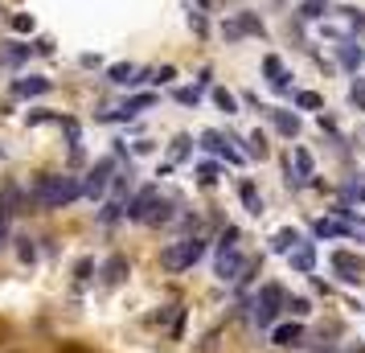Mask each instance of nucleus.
Here are the masks:
<instances>
[{
    "mask_svg": "<svg viewBox=\"0 0 365 353\" xmlns=\"http://www.w3.org/2000/svg\"><path fill=\"white\" fill-rule=\"evenodd\" d=\"M111 169H115V160H99V165L90 169V177H86V197H103V189H107V181H111Z\"/></svg>",
    "mask_w": 365,
    "mask_h": 353,
    "instance_id": "0eeeda50",
    "label": "nucleus"
},
{
    "mask_svg": "<svg viewBox=\"0 0 365 353\" xmlns=\"http://www.w3.org/2000/svg\"><path fill=\"white\" fill-rule=\"evenodd\" d=\"M288 313H292V317H308L312 308H308V300H304V296H296V300H288Z\"/></svg>",
    "mask_w": 365,
    "mask_h": 353,
    "instance_id": "c756f323",
    "label": "nucleus"
},
{
    "mask_svg": "<svg viewBox=\"0 0 365 353\" xmlns=\"http://www.w3.org/2000/svg\"><path fill=\"white\" fill-rule=\"evenodd\" d=\"M316 234H320V239H349L353 226H345V222H337V218H320V222H316Z\"/></svg>",
    "mask_w": 365,
    "mask_h": 353,
    "instance_id": "ddd939ff",
    "label": "nucleus"
},
{
    "mask_svg": "<svg viewBox=\"0 0 365 353\" xmlns=\"http://www.w3.org/2000/svg\"><path fill=\"white\" fill-rule=\"evenodd\" d=\"M333 271H337L341 280L357 284V280H365V259L353 255V251H333Z\"/></svg>",
    "mask_w": 365,
    "mask_h": 353,
    "instance_id": "20e7f679",
    "label": "nucleus"
},
{
    "mask_svg": "<svg viewBox=\"0 0 365 353\" xmlns=\"http://www.w3.org/2000/svg\"><path fill=\"white\" fill-rule=\"evenodd\" d=\"M292 165H296V181L312 177V156H308L304 148H296V152H292Z\"/></svg>",
    "mask_w": 365,
    "mask_h": 353,
    "instance_id": "dca6fc26",
    "label": "nucleus"
},
{
    "mask_svg": "<svg viewBox=\"0 0 365 353\" xmlns=\"http://www.w3.org/2000/svg\"><path fill=\"white\" fill-rule=\"evenodd\" d=\"M185 152H189V140H185V136H181V140H177V148H173V160H181V156H185Z\"/></svg>",
    "mask_w": 365,
    "mask_h": 353,
    "instance_id": "72a5a7b5",
    "label": "nucleus"
},
{
    "mask_svg": "<svg viewBox=\"0 0 365 353\" xmlns=\"http://www.w3.org/2000/svg\"><path fill=\"white\" fill-rule=\"evenodd\" d=\"M271 115H275V127H279L284 136H296V132H300V119H296V115H288V111H271Z\"/></svg>",
    "mask_w": 365,
    "mask_h": 353,
    "instance_id": "a211bd4d",
    "label": "nucleus"
},
{
    "mask_svg": "<svg viewBox=\"0 0 365 353\" xmlns=\"http://www.w3.org/2000/svg\"><path fill=\"white\" fill-rule=\"evenodd\" d=\"M349 99H353V107H357V111H365V82H362V78L349 86Z\"/></svg>",
    "mask_w": 365,
    "mask_h": 353,
    "instance_id": "cd10ccee",
    "label": "nucleus"
},
{
    "mask_svg": "<svg viewBox=\"0 0 365 353\" xmlns=\"http://www.w3.org/2000/svg\"><path fill=\"white\" fill-rule=\"evenodd\" d=\"M201 144H205V148H210V152H222V156H226V160H230V165H238V160H242V156H238V152H230V148H226V140H222V136H218V132H205V136H201Z\"/></svg>",
    "mask_w": 365,
    "mask_h": 353,
    "instance_id": "4468645a",
    "label": "nucleus"
},
{
    "mask_svg": "<svg viewBox=\"0 0 365 353\" xmlns=\"http://www.w3.org/2000/svg\"><path fill=\"white\" fill-rule=\"evenodd\" d=\"M12 29H16V33H33V16H29V12H16V16H12Z\"/></svg>",
    "mask_w": 365,
    "mask_h": 353,
    "instance_id": "c85d7f7f",
    "label": "nucleus"
},
{
    "mask_svg": "<svg viewBox=\"0 0 365 353\" xmlns=\"http://www.w3.org/2000/svg\"><path fill=\"white\" fill-rule=\"evenodd\" d=\"M238 29H247V33H263V21H255V16H242V25Z\"/></svg>",
    "mask_w": 365,
    "mask_h": 353,
    "instance_id": "2f4dec72",
    "label": "nucleus"
},
{
    "mask_svg": "<svg viewBox=\"0 0 365 353\" xmlns=\"http://www.w3.org/2000/svg\"><path fill=\"white\" fill-rule=\"evenodd\" d=\"M271 345L296 350V345H304V329L300 325H279V329H271Z\"/></svg>",
    "mask_w": 365,
    "mask_h": 353,
    "instance_id": "6e6552de",
    "label": "nucleus"
},
{
    "mask_svg": "<svg viewBox=\"0 0 365 353\" xmlns=\"http://www.w3.org/2000/svg\"><path fill=\"white\" fill-rule=\"evenodd\" d=\"M238 197H242V206H247V214H263V197H259V189H255V181L251 177H242L238 181Z\"/></svg>",
    "mask_w": 365,
    "mask_h": 353,
    "instance_id": "1a4fd4ad",
    "label": "nucleus"
},
{
    "mask_svg": "<svg viewBox=\"0 0 365 353\" xmlns=\"http://www.w3.org/2000/svg\"><path fill=\"white\" fill-rule=\"evenodd\" d=\"M341 62H345L349 70H357V66L365 62V53L357 49V45H341Z\"/></svg>",
    "mask_w": 365,
    "mask_h": 353,
    "instance_id": "5701e85b",
    "label": "nucleus"
},
{
    "mask_svg": "<svg viewBox=\"0 0 365 353\" xmlns=\"http://www.w3.org/2000/svg\"><path fill=\"white\" fill-rule=\"evenodd\" d=\"M168 218H173V206L168 202H156L152 214H148V222H168Z\"/></svg>",
    "mask_w": 365,
    "mask_h": 353,
    "instance_id": "a878e982",
    "label": "nucleus"
},
{
    "mask_svg": "<svg viewBox=\"0 0 365 353\" xmlns=\"http://www.w3.org/2000/svg\"><path fill=\"white\" fill-rule=\"evenodd\" d=\"M312 353H333V345H329V341H325V350H312Z\"/></svg>",
    "mask_w": 365,
    "mask_h": 353,
    "instance_id": "f704fd0d",
    "label": "nucleus"
},
{
    "mask_svg": "<svg viewBox=\"0 0 365 353\" xmlns=\"http://www.w3.org/2000/svg\"><path fill=\"white\" fill-rule=\"evenodd\" d=\"M160 202V193L148 185V189H140L136 197H131V206H127V218H136V222H148V214H152V206Z\"/></svg>",
    "mask_w": 365,
    "mask_h": 353,
    "instance_id": "423d86ee",
    "label": "nucleus"
},
{
    "mask_svg": "<svg viewBox=\"0 0 365 353\" xmlns=\"http://www.w3.org/2000/svg\"><path fill=\"white\" fill-rule=\"evenodd\" d=\"M16 243H21V247H16V255H21L25 263H33V259H37V251H33V243H29V239H16Z\"/></svg>",
    "mask_w": 365,
    "mask_h": 353,
    "instance_id": "7c9ffc66",
    "label": "nucleus"
},
{
    "mask_svg": "<svg viewBox=\"0 0 365 353\" xmlns=\"http://www.w3.org/2000/svg\"><path fill=\"white\" fill-rule=\"evenodd\" d=\"M320 103H325V99H320L316 90H300V95H296V107H300V111H316Z\"/></svg>",
    "mask_w": 365,
    "mask_h": 353,
    "instance_id": "412c9836",
    "label": "nucleus"
},
{
    "mask_svg": "<svg viewBox=\"0 0 365 353\" xmlns=\"http://www.w3.org/2000/svg\"><path fill=\"white\" fill-rule=\"evenodd\" d=\"M263 74L271 78V86H275V90H288V74H284V62H279L275 53H271V58H263Z\"/></svg>",
    "mask_w": 365,
    "mask_h": 353,
    "instance_id": "f8f14e48",
    "label": "nucleus"
},
{
    "mask_svg": "<svg viewBox=\"0 0 365 353\" xmlns=\"http://www.w3.org/2000/svg\"><path fill=\"white\" fill-rule=\"evenodd\" d=\"M173 74H177V70H173V66H160V70H156V74H152V78H156V82H173Z\"/></svg>",
    "mask_w": 365,
    "mask_h": 353,
    "instance_id": "473e14b6",
    "label": "nucleus"
},
{
    "mask_svg": "<svg viewBox=\"0 0 365 353\" xmlns=\"http://www.w3.org/2000/svg\"><path fill=\"white\" fill-rule=\"evenodd\" d=\"M279 308H288L284 288H279V284H263V292H259V300H255V325H259V329H271V321H275Z\"/></svg>",
    "mask_w": 365,
    "mask_h": 353,
    "instance_id": "7ed1b4c3",
    "label": "nucleus"
},
{
    "mask_svg": "<svg viewBox=\"0 0 365 353\" xmlns=\"http://www.w3.org/2000/svg\"><path fill=\"white\" fill-rule=\"evenodd\" d=\"M247 263H251V259H242L234 247H222V251H218V276H222V280H242Z\"/></svg>",
    "mask_w": 365,
    "mask_h": 353,
    "instance_id": "39448f33",
    "label": "nucleus"
},
{
    "mask_svg": "<svg viewBox=\"0 0 365 353\" xmlns=\"http://www.w3.org/2000/svg\"><path fill=\"white\" fill-rule=\"evenodd\" d=\"M271 247L284 251V255H292V247H300V234H296V230H279V234L271 239Z\"/></svg>",
    "mask_w": 365,
    "mask_h": 353,
    "instance_id": "f3484780",
    "label": "nucleus"
},
{
    "mask_svg": "<svg viewBox=\"0 0 365 353\" xmlns=\"http://www.w3.org/2000/svg\"><path fill=\"white\" fill-rule=\"evenodd\" d=\"M292 267H296L300 276H308V271L316 267V251H312V243H300V247L292 251Z\"/></svg>",
    "mask_w": 365,
    "mask_h": 353,
    "instance_id": "9d476101",
    "label": "nucleus"
},
{
    "mask_svg": "<svg viewBox=\"0 0 365 353\" xmlns=\"http://www.w3.org/2000/svg\"><path fill=\"white\" fill-rule=\"evenodd\" d=\"M214 99H218V107H222L226 115H234V111H238V99H234L226 86H218V90H214Z\"/></svg>",
    "mask_w": 365,
    "mask_h": 353,
    "instance_id": "aec40b11",
    "label": "nucleus"
},
{
    "mask_svg": "<svg viewBox=\"0 0 365 353\" xmlns=\"http://www.w3.org/2000/svg\"><path fill=\"white\" fill-rule=\"evenodd\" d=\"M45 90H49V78H37V74L16 82V95H45Z\"/></svg>",
    "mask_w": 365,
    "mask_h": 353,
    "instance_id": "2eb2a0df",
    "label": "nucleus"
},
{
    "mask_svg": "<svg viewBox=\"0 0 365 353\" xmlns=\"http://www.w3.org/2000/svg\"><path fill=\"white\" fill-rule=\"evenodd\" d=\"M123 276H127V259H123V255H111V259L103 263V284H107V288H115Z\"/></svg>",
    "mask_w": 365,
    "mask_h": 353,
    "instance_id": "9b49d317",
    "label": "nucleus"
},
{
    "mask_svg": "<svg viewBox=\"0 0 365 353\" xmlns=\"http://www.w3.org/2000/svg\"><path fill=\"white\" fill-rule=\"evenodd\" d=\"M90 271H95V263H90V259H78V267H74V284L82 288V284L90 280Z\"/></svg>",
    "mask_w": 365,
    "mask_h": 353,
    "instance_id": "bb28decb",
    "label": "nucleus"
},
{
    "mask_svg": "<svg viewBox=\"0 0 365 353\" xmlns=\"http://www.w3.org/2000/svg\"><path fill=\"white\" fill-rule=\"evenodd\" d=\"M325 12H329V0H304V4H300V16H304V21H316V16H325Z\"/></svg>",
    "mask_w": 365,
    "mask_h": 353,
    "instance_id": "6ab92c4d",
    "label": "nucleus"
},
{
    "mask_svg": "<svg viewBox=\"0 0 365 353\" xmlns=\"http://www.w3.org/2000/svg\"><path fill=\"white\" fill-rule=\"evenodd\" d=\"M201 4H205V0H201Z\"/></svg>",
    "mask_w": 365,
    "mask_h": 353,
    "instance_id": "e433bc0d",
    "label": "nucleus"
},
{
    "mask_svg": "<svg viewBox=\"0 0 365 353\" xmlns=\"http://www.w3.org/2000/svg\"><path fill=\"white\" fill-rule=\"evenodd\" d=\"M247 152L259 156V160L267 156V140H263V132H251V136H247Z\"/></svg>",
    "mask_w": 365,
    "mask_h": 353,
    "instance_id": "4be33fe9",
    "label": "nucleus"
},
{
    "mask_svg": "<svg viewBox=\"0 0 365 353\" xmlns=\"http://www.w3.org/2000/svg\"><path fill=\"white\" fill-rule=\"evenodd\" d=\"M86 193V185L78 181V177H70V173H45V177H37V185H33V202L41 206V210H62V206H70L74 197H82Z\"/></svg>",
    "mask_w": 365,
    "mask_h": 353,
    "instance_id": "f257e3e1",
    "label": "nucleus"
},
{
    "mask_svg": "<svg viewBox=\"0 0 365 353\" xmlns=\"http://www.w3.org/2000/svg\"><path fill=\"white\" fill-rule=\"evenodd\" d=\"M152 103H156V95H136V99H127V107H123V111H127V115H136V111H144V107H152Z\"/></svg>",
    "mask_w": 365,
    "mask_h": 353,
    "instance_id": "b1692460",
    "label": "nucleus"
},
{
    "mask_svg": "<svg viewBox=\"0 0 365 353\" xmlns=\"http://www.w3.org/2000/svg\"><path fill=\"white\" fill-rule=\"evenodd\" d=\"M201 255H205V243H201V239H181V243H173V247H164L160 267H164V271H185V267H193Z\"/></svg>",
    "mask_w": 365,
    "mask_h": 353,
    "instance_id": "f03ea898",
    "label": "nucleus"
},
{
    "mask_svg": "<svg viewBox=\"0 0 365 353\" xmlns=\"http://www.w3.org/2000/svg\"><path fill=\"white\" fill-rule=\"evenodd\" d=\"M131 74H136V70H131L127 62H119V66H111V82H136Z\"/></svg>",
    "mask_w": 365,
    "mask_h": 353,
    "instance_id": "393cba45",
    "label": "nucleus"
},
{
    "mask_svg": "<svg viewBox=\"0 0 365 353\" xmlns=\"http://www.w3.org/2000/svg\"><path fill=\"white\" fill-rule=\"evenodd\" d=\"M349 353H365V350H362V345H357V350H349Z\"/></svg>",
    "mask_w": 365,
    "mask_h": 353,
    "instance_id": "c9c22d12",
    "label": "nucleus"
}]
</instances>
